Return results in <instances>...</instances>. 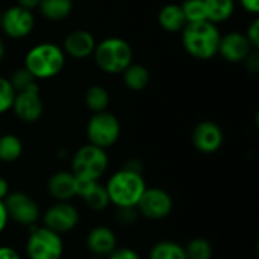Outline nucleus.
Listing matches in <instances>:
<instances>
[{
    "mask_svg": "<svg viewBox=\"0 0 259 259\" xmlns=\"http://www.w3.org/2000/svg\"><path fill=\"white\" fill-rule=\"evenodd\" d=\"M105 188L109 197V203L114 208L137 206L143 193L147 188V182L143 173L120 168L114 171L105 182Z\"/></svg>",
    "mask_w": 259,
    "mask_h": 259,
    "instance_id": "nucleus-1",
    "label": "nucleus"
},
{
    "mask_svg": "<svg viewBox=\"0 0 259 259\" xmlns=\"http://www.w3.org/2000/svg\"><path fill=\"white\" fill-rule=\"evenodd\" d=\"M182 32V46L185 52L196 59H211L219 53L222 33L219 27L208 21L187 23Z\"/></svg>",
    "mask_w": 259,
    "mask_h": 259,
    "instance_id": "nucleus-2",
    "label": "nucleus"
},
{
    "mask_svg": "<svg viewBox=\"0 0 259 259\" xmlns=\"http://www.w3.org/2000/svg\"><path fill=\"white\" fill-rule=\"evenodd\" d=\"M23 67L27 68L36 80L52 79L65 67V53L62 47L53 42H39L26 53Z\"/></svg>",
    "mask_w": 259,
    "mask_h": 259,
    "instance_id": "nucleus-3",
    "label": "nucleus"
},
{
    "mask_svg": "<svg viewBox=\"0 0 259 259\" xmlns=\"http://www.w3.org/2000/svg\"><path fill=\"white\" fill-rule=\"evenodd\" d=\"M96 65L108 74H121L134 59L131 44L118 36H109L96 44L93 52Z\"/></svg>",
    "mask_w": 259,
    "mask_h": 259,
    "instance_id": "nucleus-4",
    "label": "nucleus"
},
{
    "mask_svg": "<svg viewBox=\"0 0 259 259\" xmlns=\"http://www.w3.org/2000/svg\"><path fill=\"white\" fill-rule=\"evenodd\" d=\"M109 167V158L105 149L94 144L80 146L71 156L70 170L80 181H102Z\"/></svg>",
    "mask_w": 259,
    "mask_h": 259,
    "instance_id": "nucleus-5",
    "label": "nucleus"
},
{
    "mask_svg": "<svg viewBox=\"0 0 259 259\" xmlns=\"http://www.w3.org/2000/svg\"><path fill=\"white\" fill-rule=\"evenodd\" d=\"M24 255L27 259H62L65 255L64 237L42 225L32 226L24 243Z\"/></svg>",
    "mask_w": 259,
    "mask_h": 259,
    "instance_id": "nucleus-6",
    "label": "nucleus"
},
{
    "mask_svg": "<svg viewBox=\"0 0 259 259\" xmlns=\"http://www.w3.org/2000/svg\"><path fill=\"white\" fill-rule=\"evenodd\" d=\"M121 135V126L118 118L108 112H96L87 123V138L90 144H94L102 149L112 147Z\"/></svg>",
    "mask_w": 259,
    "mask_h": 259,
    "instance_id": "nucleus-7",
    "label": "nucleus"
},
{
    "mask_svg": "<svg viewBox=\"0 0 259 259\" xmlns=\"http://www.w3.org/2000/svg\"><path fill=\"white\" fill-rule=\"evenodd\" d=\"M3 202L9 215V222L27 229L39 225L42 211L39 203L30 194L24 191H11Z\"/></svg>",
    "mask_w": 259,
    "mask_h": 259,
    "instance_id": "nucleus-8",
    "label": "nucleus"
},
{
    "mask_svg": "<svg viewBox=\"0 0 259 259\" xmlns=\"http://www.w3.org/2000/svg\"><path fill=\"white\" fill-rule=\"evenodd\" d=\"M39 222L47 229L64 237L79 226L80 211L73 202H53L41 212Z\"/></svg>",
    "mask_w": 259,
    "mask_h": 259,
    "instance_id": "nucleus-9",
    "label": "nucleus"
},
{
    "mask_svg": "<svg viewBox=\"0 0 259 259\" xmlns=\"http://www.w3.org/2000/svg\"><path fill=\"white\" fill-rule=\"evenodd\" d=\"M140 217L152 222H161L168 219L175 209V200L171 194L161 187H147L137 205Z\"/></svg>",
    "mask_w": 259,
    "mask_h": 259,
    "instance_id": "nucleus-10",
    "label": "nucleus"
},
{
    "mask_svg": "<svg viewBox=\"0 0 259 259\" xmlns=\"http://www.w3.org/2000/svg\"><path fill=\"white\" fill-rule=\"evenodd\" d=\"M11 111H14L15 117L21 120L23 123L38 121L44 112V102L41 99L38 83L27 90L18 91L15 94Z\"/></svg>",
    "mask_w": 259,
    "mask_h": 259,
    "instance_id": "nucleus-11",
    "label": "nucleus"
},
{
    "mask_svg": "<svg viewBox=\"0 0 259 259\" xmlns=\"http://www.w3.org/2000/svg\"><path fill=\"white\" fill-rule=\"evenodd\" d=\"M0 27L12 39L26 38L35 27V17L32 11L18 5L8 8L0 17Z\"/></svg>",
    "mask_w": 259,
    "mask_h": 259,
    "instance_id": "nucleus-12",
    "label": "nucleus"
},
{
    "mask_svg": "<svg viewBox=\"0 0 259 259\" xmlns=\"http://www.w3.org/2000/svg\"><path fill=\"white\" fill-rule=\"evenodd\" d=\"M191 141L197 152L203 155H212L222 149L225 135H223L222 127L217 123L205 120L196 124V127L193 129Z\"/></svg>",
    "mask_w": 259,
    "mask_h": 259,
    "instance_id": "nucleus-13",
    "label": "nucleus"
},
{
    "mask_svg": "<svg viewBox=\"0 0 259 259\" xmlns=\"http://www.w3.org/2000/svg\"><path fill=\"white\" fill-rule=\"evenodd\" d=\"M85 247L90 255L106 258L118 247L117 232L108 225H96L85 235Z\"/></svg>",
    "mask_w": 259,
    "mask_h": 259,
    "instance_id": "nucleus-14",
    "label": "nucleus"
},
{
    "mask_svg": "<svg viewBox=\"0 0 259 259\" xmlns=\"http://www.w3.org/2000/svg\"><path fill=\"white\" fill-rule=\"evenodd\" d=\"M46 190L53 202H73L77 197V178L71 170H58L47 179Z\"/></svg>",
    "mask_w": 259,
    "mask_h": 259,
    "instance_id": "nucleus-15",
    "label": "nucleus"
},
{
    "mask_svg": "<svg viewBox=\"0 0 259 259\" xmlns=\"http://www.w3.org/2000/svg\"><path fill=\"white\" fill-rule=\"evenodd\" d=\"M83 206L93 212H102L111 206L105 184L100 181H80L77 179V197Z\"/></svg>",
    "mask_w": 259,
    "mask_h": 259,
    "instance_id": "nucleus-16",
    "label": "nucleus"
},
{
    "mask_svg": "<svg viewBox=\"0 0 259 259\" xmlns=\"http://www.w3.org/2000/svg\"><path fill=\"white\" fill-rule=\"evenodd\" d=\"M252 50L253 47L250 46L247 36L241 32H229L220 38L219 53L228 62H243Z\"/></svg>",
    "mask_w": 259,
    "mask_h": 259,
    "instance_id": "nucleus-17",
    "label": "nucleus"
},
{
    "mask_svg": "<svg viewBox=\"0 0 259 259\" xmlns=\"http://www.w3.org/2000/svg\"><path fill=\"white\" fill-rule=\"evenodd\" d=\"M96 39L91 32L85 29H77L70 32L64 39V53L76 59H85L93 55L96 49Z\"/></svg>",
    "mask_w": 259,
    "mask_h": 259,
    "instance_id": "nucleus-18",
    "label": "nucleus"
},
{
    "mask_svg": "<svg viewBox=\"0 0 259 259\" xmlns=\"http://www.w3.org/2000/svg\"><path fill=\"white\" fill-rule=\"evenodd\" d=\"M158 23L167 32L182 30L187 24V20H185V15L182 12L181 5L170 3V5L162 6L159 14H158Z\"/></svg>",
    "mask_w": 259,
    "mask_h": 259,
    "instance_id": "nucleus-19",
    "label": "nucleus"
},
{
    "mask_svg": "<svg viewBox=\"0 0 259 259\" xmlns=\"http://www.w3.org/2000/svg\"><path fill=\"white\" fill-rule=\"evenodd\" d=\"M147 259H188L184 244L175 240H159L156 241L149 253Z\"/></svg>",
    "mask_w": 259,
    "mask_h": 259,
    "instance_id": "nucleus-20",
    "label": "nucleus"
},
{
    "mask_svg": "<svg viewBox=\"0 0 259 259\" xmlns=\"http://www.w3.org/2000/svg\"><path fill=\"white\" fill-rule=\"evenodd\" d=\"M121 74L124 85L132 91H143L150 82V71L141 64H131Z\"/></svg>",
    "mask_w": 259,
    "mask_h": 259,
    "instance_id": "nucleus-21",
    "label": "nucleus"
},
{
    "mask_svg": "<svg viewBox=\"0 0 259 259\" xmlns=\"http://www.w3.org/2000/svg\"><path fill=\"white\" fill-rule=\"evenodd\" d=\"M44 18L50 21H61L73 11V0H41L38 5Z\"/></svg>",
    "mask_w": 259,
    "mask_h": 259,
    "instance_id": "nucleus-22",
    "label": "nucleus"
},
{
    "mask_svg": "<svg viewBox=\"0 0 259 259\" xmlns=\"http://www.w3.org/2000/svg\"><path fill=\"white\" fill-rule=\"evenodd\" d=\"M23 141L14 134L0 135V162L12 164L18 161L23 155Z\"/></svg>",
    "mask_w": 259,
    "mask_h": 259,
    "instance_id": "nucleus-23",
    "label": "nucleus"
},
{
    "mask_svg": "<svg viewBox=\"0 0 259 259\" xmlns=\"http://www.w3.org/2000/svg\"><path fill=\"white\" fill-rule=\"evenodd\" d=\"M208 21L217 24L229 20L235 11V0H203Z\"/></svg>",
    "mask_w": 259,
    "mask_h": 259,
    "instance_id": "nucleus-24",
    "label": "nucleus"
},
{
    "mask_svg": "<svg viewBox=\"0 0 259 259\" xmlns=\"http://www.w3.org/2000/svg\"><path fill=\"white\" fill-rule=\"evenodd\" d=\"M85 106L93 112L106 111L109 106V93L102 85H91L85 93Z\"/></svg>",
    "mask_w": 259,
    "mask_h": 259,
    "instance_id": "nucleus-25",
    "label": "nucleus"
},
{
    "mask_svg": "<svg viewBox=\"0 0 259 259\" xmlns=\"http://www.w3.org/2000/svg\"><path fill=\"white\" fill-rule=\"evenodd\" d=\"M184 247L188 259H212L214 256V246L205 237H193Z\"/></svg>",
    "mask_w": 259,
    "mask_h": 259,
    "instance_id": "nucleus-26",
    "label": "nucleus"
},
{
    "mask_svg": "<svg viewBox=\"0 0 259 259\" xmlns=\"http://www.w3.org/2000/svg\"><path fill=\"white\" fill-rule=\"evenodd\" d=\"M181 8H182V12L185 15L187 23H196V21L208 20L203 0H184Z\"/></svg>",
    "mask_w": 259,
    "mask_h": 259,
    "instance_id": "nucleus-27",
    "label": "nucleus"
},
{
    "mask_svg": "<svg viewBox=\"0 0 259 259\" xmlns=\"http://www.w3.org/2000/svg\"><path fill=\"white\" fill-rule=\"evenodd\" d=\"M9 82H11V85L14 87L15 93L23 91V90H27V88H30V87H33V85L38 83V80L32 76V73H29V70L24 68V67L17 68V70L11 74Z\"/></svg>",
    "mask_w": 259,
    "mask_h": 259,
    "instance_id": "nucleus-28",
    "label": "nucleus"
},
{
    "mask_svg": "<svg viewBox=\"0 0 259 259\" xmlns=\"http://www.w3.org/2000/svg\"><path fill=\"white\" fill-rule=\"evenodd\" d=\"M15 90L11 85L9 79L0 76V115L11 111L14 99H15Z\"/></svg>",
    "mask_w": 259,
    "mask_h": 259,
    "instance_id": "nucleus-29",
    "label": "nucleus"
},
{
    "mask_svg": "<svg viewBox=\"0 0 259 259\" xmlns=\"http://www.w3.org/2000/svg\"><path fill=\"white\" fill-rule=\"evenodd\" d=\"M140 214L137 206H129V208H115L114 212V220L120 226H132L138 222Z\"/></svg>",
    "mask_w": 259,
    "mask_h": 259,
    "instance_id": "nucleus-30",
    "label": "nucleus"
},
{
    "mask_svg": "<svg viewBox=\"0 0 259 259\" xmlns=\"http://www.w3.org/2000/svg\"><path fill=\"white\" fill-rule=\"evenodd\" d=\"M105 259H143V256L129 246H118L112 253H109Z\"/></svg>",
    "mask_w": 259,
    "mask_h": 259,
    "instance_id": "nucleus-31",
    "label": "nucleus"
},
{
    "mask_svg": "<svg viewBox=\"0 0 259 259\" xmlns=\"http://www.w3.org/2000/svg\"><path fill=\"white\" fill-rule=\"evenodd\" d=\"M244 35L247 36V39H249L250 46H252L253 49H256V50H258V47H259V20L258 18H255V20L250 23V26L247 27V32H246Z\"/></svg>",
    "mask_w": 259,
    "mask_h": 259,
    "instance_id": "nucleus-32",
    "label": "nucleus"
},
{
    "mask_svg": "<svg viewBox=\"0 0 259 259\" xmlns=\"http://www.w3.org/2000/svg\"><path fill=\"white\" fill-rule=\"evenodd\" d=\"M246 61V67H247V70H249V73H252V74H256L259 71V53L258 50H252L249 55H247V58L244 59Z\"/></svg>",
    "mask_w": 259,
    "mask_h": 259,
    "instance_id": "nucleus-33",
    "label": "nucleus"
},
{
    "mask_svg": "<svg viewBox=\"0 0 259 259\" xmlns=\"http://www.w3.org/2000/svg\"><path fill=\"white\" fill-rule=\"evenodd\" d=\"M0 259H23V256L14 246L2 244L0 246Z\"/></svg>",
    "mask_w": 259,
    "mask_h": 259,
    "instance_id": "nucleus-34",
    "label": "nucleus"
},
{
    "mask_svg": "<svg viewBox=\"0 0 259 259\" xmlns=\"http://www.w3.org/2000/svg\"><path fill=\"white\" fill-rule=\"evenodd\" d=\"M9 215H8V211H6V206H5V202L0 200V235L8 229L9 226Z\"/></svg>",
    "mask_w": 259,
    "mask_h": 259,
    "instance_id": "nucleus-35",
    "label": "nucleus"
},
{
    "mask_svg": "<svg viewBox=\"0 0 259 259\" xmlns=\"http://www.w3.org/2000/svg\"><path fill=\"white\" fill-rule=\"evenodd\" d=\"M241 6L244 8V11L256 15L259 12V0H240Z\"/></svg>",
    "mask_w": 259,
    "mask_h": 259,
    "instance_id": "nucleus-36",
    "label": "nucleus"
},
{
    "mask_svg": "<svg viewBox=\"0 0 259 259\" xmlns=\"http://www.w3.org/2000/svg\"><path fill=\"white\" fill-rule=\"evenodd\" d=\"M11 193V185H9V181L3 176H0V200L3 202L8 194Z\"/></svg>",
    "mask_w": 259,
    "mask_h": 259,
    "instance_id": "nucleus-37",
    "label": "nucleus"
},
{
    "mask_svg": "<svg viewBox=\"0 0 259 259\" xmlns=\"http://www.w3.org/2000/svg\"><path fill=\"white\" fill-rule=\"evenodd\" d=\"M123 168H127V170L137 171V173H143V164L138 159H129L127 162H124Z\"/></svg>",
    "mask_w": 259,
    "mask_h": 259,
    "instance_id": "nucleus-38",
    "label": "nucleus"
},
{
    "mask_svg": "<svg viewBox=\"0 0 259 259\" xmlns=\"http://www.w3.org/2000/svg\"><path fill=\"white\" fill-rule=\"evenodd\" d=\"M39 2H41V0H17V5L21 6V8H24V9L32 11V9L38 8Z\"/></svg>",
    "mask_w": 259,
    "mask_h": 259,
    "instance_id": "nucleus-39",
    "label": "nucleus"
},
{
    "mask_svg": "<svg viewBox=\"0 0 259 259\" xmlns=\"http://www.w3.org/2000/svg\"><path fill=\"white\" fill-rule=\"evenodd\" d=\"M5 52H6V49H5V42H3V39L0 38V61L3 59V56H5Z\"/></svg>",
    "mask_w": 259,
    "mask_h": 259,
    "instance_id": "nucleus-40",
    "label": "nucleus"
},
{
    "mask_svg": "<svg viewBox=\"0 0 259 259\" xmlns=\"http://www.w3.org/2000/svg\"><path fill=\"white\" fill-rule=\"evenodd\" d=\"M87 259H105V258H102V256H96V255H90Z\"/></svg>",
    "mask_w": 259,
    "mask_h": 259,
    "instance_id": "nucleus-41",
    "label": "nucleus"
},
{
    "mask_svg": "<svg viewBox=\"0 0 259 259\" xmlns=\"http://www.w3.org/2000/svg\"><path fill=\"white\" fill-rule=\"evenodd\" d=\"M0 17H2V12H0Z\"/></svg>",
    "mask_w": 259,
    "mask_h": 259,
    "instance_id": "nucleus-42",
    "label": "nucleus"
}]
</instances>
